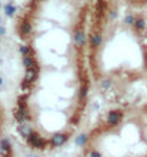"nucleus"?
Returning <instances> with one entry per match:
<instances>
[{"instance_id":"f257e3e1","label":"nucleus","mask_w":147,"mask_h":157,"mask_svg":"<svg viewBox=\"0 0 147 157\" xmlns=\"http://www.w3.org/2000/svg\"><path fill=\"white\" fill-rule=\"evenodd\" d=\"M27 141H29L30 146L39 147V149H46V146H47V141L44 140L40 134H37V133H32L30 136H27Z\"/></svg>"},{"instance_id":"f03ea898","label":"nucleus","mask_w":147,"mask_h":157,"mask_svg":"<svg viewBox=\"0 0 147 157\" xmlns=\"http://www.w3.org/2000/svg\"><path fill=\"white\" fill-rule=\"evenodd\" d=\"M87 43V36H86V32L83 29H77L74 32V44L77 47H84Z\"/></svg>"},{"instance_id":"7ed1b4c3","label":"nucleus","mask_w":147,"mask_h":157,"mask_svg":"<svg viewBox=\"0 0 147 157\" xmlns=\"http://www.w3.org/2000/svg\"><path fill=\"white\" fill-rule=\"evenodd\" d=\"M122 117H123V113L122 111H110L109 113V116H107V123L110 124V126H116V124H119L122 122Z\"/></svg>"},{"instance_id":"20e7f679","label":"nucleus","mask_w":147,"mask_h":157,"mask_svg":"<svg viewBox=\"0 0 147 157\" xmlns=\"http://www.w3.org/2000/svg\"><path fill=\"white\" fill-rule=\"evenodd\" d=\"M37 76H39V64L34 67V69H27V70H26L25 80H26V82H29L30 84H32V83L36 82Z\"/></svg>"},{"instance_id":"39448f33","label":"nucleus","mask_w":147,"mask_h":157,"mask_svg":"<svg viewBox=\"0 0 147 157\" xmlns=\"http://www.w3.org/2000/svg\"><path fill=\"white\" fill-rule=\"evenodd\" d=\"M19 32H20V34H22L23 37L29 36V34L32 33V23H30V22H27V20H23V22L20 23Z\"/></svg>"},{"instance_id":"423d86ee","label":"nucleus","mask_w":147,"mask_h":157,"mask_svg":"<svg viewBox=\"0 0 147 157\" xmlns=\"http://www.w3.org/2000/svg\"><path fill=\"white\" fill-rule=\"evenodd\" d=\"M67 139H69L67 134H54V136L51 137V146H53V147H59V146H62Z\"/></svg>"},{"instance_id":"0eeeda50","label":"nucleus","mask_w":147,"mask_h":157,"mask_svg":"<svg viewBox=\"0 0 147 157\" xmlns=\"http://www.w3.org/2000/svg\"><path fill=\"white\" fill-rule=\"evenodd\" d=\"M103 43V36L98 33V32H94V33L90 36V44L91 47H100Z\"/></svg>"},{"instance_id":"6e6552de","label":"nucleus","mask_w":147,"mask_h":157,"mask_svg":"<svg viewBox=\"0 0 147 157\" xmlns=\"http://www.w3.org/2000/svg\"><path fill=\"white\" fill-rule=\"evenodd\" d=\"M23 64H25L26 70H27V69H34V67L37 66V63H36V60L33 57V54L23 56Z\"/></svg>"},{"instance_id":"1a4fd4ad","label":"nucleus","mask_w":147,"mask_h":157,"mask_svg":"<svg viewBox=\"0 0 147 157\" xmlns=\"http://www.w3.org/2000/svg\"><path fill=\"white\" fill-rule=\"evenodd\" d=\"M19 132L22 133L23 136H30L33 133V130H32V127H30V124H29V122H25V123L19 124Z\"/></svg>"},{"instance_id":"9d476101","label":"nucleus","mask_w":147,"mask_h":157,"mask_svg":"<svg viewBox=\"0 0 147 157\" xmlns=\"http://www.w3.org/2000/svg\"><path fill=\"white\" fill-rule=\"evenodd\" d=\"M16 6H13L12 3H9V4H6L4 6V13H6V16L9 17H13L14 14H16Z\"/></svg>"},{"instance_id":"9b49d317","label":"nucleus","mask_w":147,"mask_h":157,"mask_svg":"<svg viewBox=\"0 0 147 157\" xmlns=\"http://www.w3.org/2000/svg\"><path fill=\"white\" fill-rule=\"evenodd\" d=\"M134 27H136V30H139V32H143L144 29H146V20L144 19H136V22H134Z\"/></svg>"},{"instance_id":"f8f14e48","label":"nucleus","mask_w":147,"mask_h":157,"mask_svg":"<svg viewBox=\"0 0 147 157\" xmlns=\"http://www.w3.org/2000/svg\"><path fill=\"white\" fill-rule=\"evenodd\" d=\"M20 53H22L23 56H27V54H33L32 47H30L29 44H22V46H20Z\"/></svg>"},{"instance_id":"ddd939ff","label":"nucleus","mask_w":147,"mask_h":157,"mask_svg":"<svg viewBox=\"0 0 147 157\" xmlns=\"http://www.w3.org/2000/svg\"><path fill=\"white\" fill-rule=\"evenodd\" d=\"M112 87V80L110 79H103L101 82V90H109Z\"/></svg>"},{"instance_id":"4468645a","label":"nucleus","mask_w":147,"mask_h":157,"mask_svg":"<svg viewBox=\"0 0 147 157\" xmlns=\"http://www.w3.org/2000/svg\"><path fill=\"white\" fill-rule=\"evenodd\" d=\"M134 22H136V19L133 14H127V16L124 17V23L126 25H134Z\"/></svg>"},{"instance_id":"2eb2a0df","label":"nucleus","mask_w":147,"mask_h":157,"mask_svg":"<svg viewBox=\"0 0 147 157\" xmlns=\"http://www.w3.org/2000/svg\"><path fill=\"white\" fill-rule=\"evenodd\" d=\"M117 16H119V13H117V10H110V20H114V19H117Z\"/></svg>"},{"instance_id":"dca6fc26","label":"nucleus","mask_w":147,"mask_h":157,"mask_svg":"<svg viewBox=\"0 0 147 157\" xmlns=\"http://www.w3.org/2000/svg\"><path fill=\"white\" fill-rule=\"evenodd\" d=\"M86 140H87V137H86V136H82V137H79L77 143H79V144H82V143H84Z\"/></svg>"},{"instance_id":"f3484780","label":"nucleus","mask_w":147,"mask_h":157,"mask_svg":"<svg viewBox=\"0 0 147 157\" xmlns=\"http://www.w3.org/2000/svg\"><path fill=\"white\" fill-rule=\"evenodd\" d=\"M6 34V29L3 26H0V36H4Z\"/></svg>"},{"instance_id":"a211bd4d","label":"nucleus","mask_w":147,"mask_h":157,"mask_svg":"<svg viewBox=\"0 0 147 157\" xmlns=\"http://www.w3.org/2000/svg\"><path fill=\"white\" fill-rule=\"evenodd\" d=\"M89 157H100V154H98L97 151H93V153H90Z\"/></svg>"},{"instance_id":"6ab92c4d","label":"nucleus","mask_w":147,"mask_h":157,"mask_svg":"<svg viewBox=\"0 0 147 157\" xmlns=\"http://www.w3.org/2000/svg\"><path fill=\"white\" fill-rule=\"evenodd\" d=\"M1 84H3V80H1V79H0V86H1Z\"/></svg>"},{"instance_id":"aec40b11","label":"nucleus","mask_w":147,"mask_h":157,"mask_svg":"<svg viewBox=\"0 0 147 157\" xmlns=\"http://www.w3.org/2000/svg\"><path fill=\"white\" fill-rule=\"evenodd\" d=\"M0 23H1V19H0Z\"/></svg>"},{"instance_id":"412c9836","label":"nucleus","mask_w":147,"mask_h":157,"mask_svg":"<svg viewBox=\"0 0 147 157\" xmlns=\"http://www.w3.org/2000/svg\"><path fill=\"white\" fill-rule=\"evenodd\" d=\"M39 1H43V0H39Z\"/></svg>"},{"instance_id":"4be33fe9","label":"nucleus","mask_w":147,"mask_h":157,"mask_svg":"<svg viewBox=\"0 0 147 157\" xmlns=\"http://www.w3.org/2000/svg\"><path fill=\"white\" fill-rule=\"evenodd\" d=\"M0 6H1V4H0Z\"/></svg>"}]
</instances>
